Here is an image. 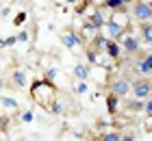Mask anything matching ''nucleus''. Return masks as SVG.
I'll list each match as a JSON object with an SVG mask.
<instances>
[{"label": "nucleus", "mask_w": 152, "mask_h": 141, "mask_svg": "<svg viewBox=\"0 0 152 141\" xmlns=\"http://www.w3.org/2000/svg\"><path fill=\"white\" fill-rule=\"evenodd\" d=\"M130 15H133L139 24H148V22H152V2H146V0H137V2L130 7Z\"/></svg>", "instance_id": "1"}, {"label": "nucleus", "mask_w": 152, "mask_h": 141, "mask_svg": "<svg viewBox=\"0 0 152 141\" xmlns=\"http://www.w3.org/2000/svg\"><path fill=\"white\" fill-rule=\"evenodd\" d=\"M107 37L109 39H113V41H122L124 39V35H126V26H124L122 22H117V20L111 15L109 18V22H107Z\"/></svg>", "instance_id": "2"}, {"label": "nucleus", "mask_w": 152, "mask_h": 141, "mask_svg": "<svg viewBox=\"0 0 152 141\" xmlns=\"http://www.w3.org/2000/svg\"><path fill=\"white\" fill-rule=\"evenodd\" d=\"M109 94H115L117 98H126L128 94H133V85L126 78H113L109 83Z\"/></svg>", "instance_id": "3"}, {"label": "nucleus", "mask_w": 152, "mask_h": 141, "mask_svg": "<svg viewBox=\"0 0 152 141\" xmlns=\"http://www.w3.org/2000/svg\"><path fill=\"white\" fill-rule=\"evenodd\" d=\"M133 96L137 100H148L152 96V83L150 80H135L133 83Z\"/></svg>", "instance_id": "4"}, {"label": "nucleus", "mask_w": 152, "mask_h": 141, "mask_svg": "<svg viewBox=\"0 0 152 141\" xmlns=\"http://www.w3.org/2000/svg\"><path fill=\"white\" fill-rule=\"evenodd\" d=\"M120 44H122L126 54H135V52H139V48H141V39L137 37V35H133V33H126Z\"/></svg>", "instance_id": "5"}, {"label": "nucleus", "mask_w": 152, "mask_h": 141, "mask_svg": "<svg viewBox=\"0 0 152 141\" xmlns=\"http://www.w3.org/2000/svg\"><path fill=\"white\" fill-rule=\"evenodd\" d=\"M61 44H63L67 50H74V48H78L85 44V39H83V35L74 33V31H65L63 35H61Z\"/></svg>", "instance_id": "6"}, {"label": "nucleus", "mask_w": 152, "mask_h": 141, "mask_svg": "<svg viewBox=\"0 0 152 141\" xmlns=\"http://www.w3.org/2000/svg\"><path fill=\"white\" fill-rule=\"evenodd\" d=\"M124 50V48H122V44H120V41H109V46H107V50H104V54L109 56V59H113V61H120V52Z\"/></svg>", "instance_id": "7"}, {"label": "nucleus", "mask_w": 152, "mask_h": 141, "mask_svg": "<svg viewBox=\"0 0 152 141\" xmlns=\"http://www.w3.org/2000/svg\"><path fill=\"white\" fill-rule=\"evenodd\" d=\"M87 22H91V24H94V26L100 31V28H104V26H107L109 18H104V13H102V11H94L91 15L87 18Z\"/></svg>", "instance_id": "8"}, {"label": "nucleus", "mask_w": 152, "mask_h": 141, "mask_svg": "<svg viewBox=\"0 0 152 141\" xmlns=\"http://www.w3.org/2000/svg\"><path fill=\"white\" fill-rule=\"evenodd\" d=\"M11 83L15 85V87H20V89L26 87V83H28V80H26V72H22V69H13V72H11Z\"/></svg>", "instance_id": "9"}, {"label": "nucleus", "mask_w": 152, "mask_h": 141, "mask_svg": "<svg viewBox=\"0 0 152 141\" xmlns=\"http://www.w3.org/2000/svg\"><path fill=\"white\" fill-rule=\"evenodd\" d=\"M89 72H91V69H89L87 63H76V65H74V76L78 80H87L89 78Z\"/></svg>", "instance_id": "10"}, {"label": "nucleus", "mask_w": 152, "mask_h": 141, "mask_svg": "<svg viewBox=\"0 0 152 141\" xmlns=\"http://www.w3.org/2000/svg\"><path fill=\"white\" fill-rule=\"evenodd\" d=\"M109 37H104V35H96V37L91 39V46H94V50H107V46H109Z\"/></svg>", "instance_id": "11"}, {"label": "nucleus", "mask_w": 152, "mask_h": 141, "mask_svg": "<svg viewBox=\"0 0 152 141\" xmlns=\"http://www.w3.org/2000/svg\"><path fill=\"white\" fill-rule=\"evenodd\" d=\"M120 100H122V98H117L115 94H109V96H107V111L111 113V115H115V113H117V107H120Z\"/></svg>", "instance_id": "12"}, {"label": "nucleus", "mask_w": 152, "mask_h": 141, "mask_svg": "<svg viewBox=\"0 0 152 141\" xmlns=\"http://www.w3.org/2000/svg\"><path fill=\"white\" fill-rule=\"evenodd\" d=\"M141 41H143V44H150V46H152V22L141 24Z\"/></svg>", "instance_id": "13"}, {"label": "nucleus", "mask_w": 152, "mask_h": 141, "mask_svg": "<svg viewBox=\"0 0 152 141\" xmlns=\"http://www.w3.org/2000/svg\"><path fill=\"white\" fill-rule=\"evenodd\" d=\"M102 7H104V9H109V11H113V13L126 9V7H124L120 0H104V2H102Z\"/></svg>", "instance_id": "14"}, {"label": "nucleus", "mask_w": 152, "mask_h": 141, "mask_svg": "<svg viewBox=\"0 0 152 141\" xmlns=\"http://www.w3.org/2000/svg\"><path fill=\"white\" fill-rule=\"evenodd\" d=\"M2 107L7 109V111H18V107H20V102L15 100V98H11V96H2Z\"/></svg>", "instance_id": "15"}, {"label": "nucleus", "mask_w": 152, "mask_h": 141, "mask_svg": "<svg viewBox=\"0 0 152 141\" xmlns=\"http://www.w3.org/2000/svg\"><path fill=\"white\" fill-rule=\"evenodd\" d=\"M126 107L133 111V113H143V109H146V102H143V100H137V98H135V100H130Z\"/></svg>", "instance_id": "16"}, {"label": "nucleus", "mask_w": 152, "mask_h": 141, "mask_svg": "<svg viewBox=\"0 0 152 141\" xmlns=\"http://www.w3.org/2000/svg\"><path fill=\"white\" fill-rule=\"evenodd\" d=\"M100 141H122V135L117 130H109V132H102Z\"/></svg>", "instance_id": "17"}, {"label": "nucleus", "mask_w": 152, "mask_h": 141, "mask_svg": "<svg viewBox=\"0 0 152 141\" xmlns=\"http://www.w3.org/2000/svg\"><path fill=\"white\" fill-rule=\"evenodd\" d=\"M48 111H50L52 115H63V113H65L63 104H61V102H57V100H54V102L50 104V107H48Z\"/></svg>", "instance_id": "18"}, {"label": "nucleus", "mask_w": 152, "mask_h": 141, "mask_svg": "<svg viewBox=\"0 0 152 141\" xmlns=\"http://www.w3.org/2000/svg\"><path fill=\"white\" fill-rule=\"evenodd\" d=\"M76 94H78V96H83V94H87V91H89V85H87V80H78V85H76Z\"/></svg>", "instance_id": "19"}, {"label": "nucleus", "mask_w": 152, "mask_h": 141, "mask_svg": "<svg viewBox=\"0 0 152 141\" xmlns=\"http://www.w3.org/2000/svg\"><path fill=\"white\" fill-rule=\"evenodd\" d=\"M24 20H26V13H24V11H20L18 15L13 18V24H15V26H22V24H24Z\"/></svg>", "instance_id": "20"}, {"label": "nucleus", "mask_w": 152, "mask_h": 141, "mask_svg": "<svg viewBox=\"0 0 152 141\" xmlns=\"http://www.w3.org/2000/svg\"><path fill=\"white\" fill-rule=\"evenodd\" d=\"M18 35H13V37H7V39H2V48H9V46H13V44H18Z\"/></svg>", "instance_id": "21"}, {"label": "nucleus", "mask_w": 152, "mask_h": 141, "mask_svg": "<svg viewBox=\"0 0 152 141\" xmlns=\"http://www.w3.org/2000/svg\"><path fill=\"white\" fill-rule=\"evenodd\" d=\"M143 113H146L148 117H152V96L146 100V109H143Z\"/></svg>", "instance_id": "22"}, {"label": "nucleus", "mask_w": 152, "mask_h": 141, "mask_svg": "<svg viewBox=\"0 0 152 141\" xmlns=\"http://www.w3.org/2000/svg\"><path fill=\"white\" fill-rule=\"evenodd\" d=\"M22 122H24V124H31V122H33V111H26V113H24V115H22Z\"/></svg>", "instance_id": "23"}, {"label": "nucleus", "mask_w": 152, "mask_h": 141, "mask_svg": "<svg viewBox=\"0 0 152 141\" xmlns=\"http://www.w3.org/2000/svg\"><path fill=\"white\" fill-rule=\"evenodd\" d=\"M143 61H146V65H148V69L152 72V52H148L146 56H143Z\"/></svg>", "instance_id": "24"}, {"label": "nucleus", "mask_w": 152, "mask_h": 141, "mask_svg": "<svg viewBox=\"0 0 152 141\" xmlns=\"http://www.w3.org/2000/svg\"><path fill=\"white\" fill-rule=\"evenodd\" d=\"M54 76H57V72H54V69H48V72H46V80H48V83H52V80H54Z\"/></svg>", "instance_id": "25"}, {"label": "nucleus", "mask_w": 152, "mask_h": 141, "mask_svg": "<svg viewBox=\"0 0 152 141\" xmlns=\"http://www.w3.org/2000/svg\"><path fill=\"white\" fill-rule=\"evenodd\" d=\"M18 39H20V41H28V33H26V31L18 33Z\"/></svg>", "instance_id": "26"}, {"label": "nucleus", "mask_w": 152, "mask_h": 141, "mask_svg": "<svg viewBox=\"0 0 152 141\" xmlns=\"http://www.w3.org/2000/svg\"><path fill=\"white\" fill-rule=\"evenodd\" d=\"M9 13H11V7H2V18H9Z\"/></svg>", "instance_id": "27"}, {"label": "nucleus", "mask_w": 152, "mask_h": 141, "mask_svg": "<svg viewBox=\"0 0 152 141\" xmlns=\"http://www.w3.org/2000/svg\"><path fill=\"white\" fill-rule=\"evenodd\" d=\"M120 2H122L124 7H128V4H135V2H137V0H120Z\"/></svg>", "instance_id": "28"}, {"label": "nucleus", "mask_w": 152, "mask_h": 141, "mask_svg": "<svg viewBox=\"0 0 152 141\" xmlns=\"http://www.w3.org/2000/svg\"><path fill=\"white\" fill-rule=\"evenodd\" d=\"M122 141H135V137H133V135H124Z\"/></svg>", "instance_id": "29"}, {"label": "nucleus", "mask_w": 152, "mask_h": 141, "mask_svg": "<svg viewBox=\"0 0 152 141\" xmlns=\"http://www.w3.org/2000/svg\"><path fill=\"white\" fill-rule=\"evenodd\" d=\"M65 2H67V4H74V2H76V0H65Z\"/></svg>", "instance_id": "30"}, {"label": "nucleus", "mask_w": 152, "mask_h": 141, "mask_svg": "<svg viewBox=\"0 0 152 141\" xmlns=\"http://www.w3.org/2000/svg\"><path fill=\"white\" fill-rule=\"evenodd\" d=\"M148 130H152V117H150V126H148Z\"/></svg>", "instance_id": "31"}]
</instances>
